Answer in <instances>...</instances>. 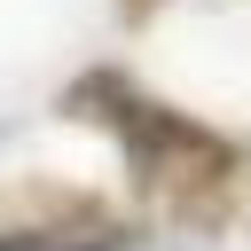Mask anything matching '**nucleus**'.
Returning a JSON list of instances; mask_svg holds the SVG:
<instances>
[{"label": "nucleus", "mask_w": 251, "mask_h": 251, "mask_svg": "<svg viewBox=\"0 0 251 251\" xmlns=\"http://www.w3.org/2000/svg\"><path fill=\"white\" fill-rule=\"evenodd\" d=\"M0 251H133V220L71 180L0 188Z\"/></svg>", "instance_id": "nucleus-2"}, {"label": "nucleus", "mask_w": 251, "mask_h": 251, "mask_svg": "<svg viewBox=\"0 0 251 251\" xmlns=\"http://www.w3.org/2000/svg\"><path fill=\"white\" fill-rule=\"evenodd\" d=\"M63 110L110 126L118 149H126V165H133V188L157 196L180 227H220V212H227V196H235V180H243V149H235L220 126L173 110L165 94L133 86V78L110 71V63L86 71V78H71V86H63Z\"/></svg>", "instance_id": "nucleus-1"}, {"label": "nucleus", "mask_w": 251, "mask_h": 251, "mask_svg": "<svg viewBox=\"0 0 251 251\" xmlns=\"http://www.w3.org/2000/svg\"><path fill=\"white\" fill-rule=\"evenodd\" d=\"M173 251H180V243H173ZM188 251H196V243H188Z\"/></svg>", "instance_id": "nucleus-3"}]
</instances>
